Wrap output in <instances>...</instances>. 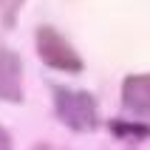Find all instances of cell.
Returning <instances> with one entry per match:
<instances>
[{
  "label": "cell",
  "mask_w": 150,
  "mask_h": 150,
  "mask_svg": "<svg viewBox=\"0 0 150 150\" xmlns=\"http://www.w3.org/2000/svg\"><path fill=\"white\" fill-rule=\"evenodd\" d=\"M8 147H11V133L0 125V150H8Z\"/></svg>",
  "instance_id": "obj_7"
},
{
  "label": "cell",
  "mask_w": 150,
  "mask_h": 150,
  "mask_svg": "<svg viewBox=\"0 0 150 150\" xmlns=\"http://www.w3.org/2000/svg\"><path fill=\"white\" fill-rule=\"evenodd\" d=\"M25 88H23V57L14 48L0 45V102L23 105Z\"/></svg>",
  "instance_id": "obj_3"
},
{
  "label": "cell",
  "mask_w": 150,
  "mask_h": 150,
  "mask_svg": "<svg viewBox=\"0 0 150 150\" xmlns=\"http://www.w3.org/2000/svg\"><path fill=\"white\" fill-rule=\"evenodd\" d=\"M25 0H0V25L3 28H14L17 17H20V8H23Z\"/></svg>",
  "instance_id": "obj_6"
},
{
  "label": "cell",
  "mask_w": 150,
  "mask_h": 150,
  "mask_svg": "<svg viewBox=\"0 0 150 150\" xmlns=\"http://www.w3.org/2000/svg\"><path fill=\"white\" fill-rule=\"evenodd\" d=\"M34 48H37V57L42 59V65L51 71H59V74H82L85 71V59L79 57L74 42H68V37H62L54 25H37Z\"/></svg>",
  "instance_id": "obj_2"
},
{
  "label": "cell",
  "mask_w": 150,
  "mask_h": 150,
  "mask_svg": "<svg viewBox=\"0 0 150 150\" xmlns=\"http://www.w3.org/2000/svg\"><path fill=\"white\" fill-rule=\"evenodd\" d=\"M108 130L113 133V139L127 144H139L150 139V125L147 122H139V119H110Z\"/></svg>",
  "instance_id": "obj_5"
},
{
  "label": "cell",
  "mask_w": 150,
  "mask_h": 150,
  "mask_svg": "<svg viewBox=\"0 0 150 150\" xmlns=\"http://www.w3.org/2000/svg\"><path fill=\"white\" fill-rule=\"evenodd\" d=\"M54 99V116L74 133H91L99 127V105L96 96L85 88H65L54 85L51 88Z\"/></svg>",
  "instance_id": "obj_1"
},
{
  "label": "cell",
  "mask_w": 150,
  "mask_h": 150,
  "mask_svg": "<svg viewBox=\"0 0 150 150\" xmlns=\"http://www.w3.org/2000/svg\"><path fill=\"white\" fill-rule=\"evenodd\" d=\"M122 105L142 119H150V74H127L122 79Z\"/></svg>",
  "instance_id": "obj_4"
}]
</instances>
